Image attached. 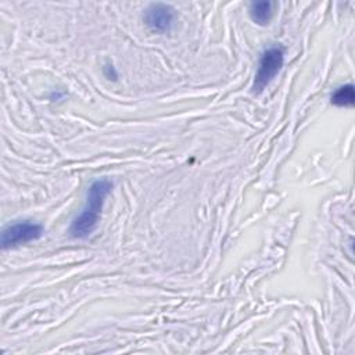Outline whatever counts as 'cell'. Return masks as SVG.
Masks as SVG:
<instances>
[{
	"label": "cell",
	"instance_id": "obj_5",
	"mask_svg": "<svg viewBox=\"0 0 355 355\" xmlns=\"http://www.w3.org/2000/svg\"><path fill=\"white\" fill-rule=\"evenodd\" d=\"M272 7H273V4L270 1H266V0L251 3L250 8H248L251 19L258 25L269 24V21L272 18V14H273Z\"/></svg>",
	"mask_w": 355,
	"mask_h": 355
},
{
	"label": "cell",
	"instance_id": "obj_1",
	"mask_svg": "<svg viewBox=\"0 0 355 355\" xmlns=\"http://www.w3.org/2000/svg\"><path fill=\"white\" fill-rule=\"evenodd\" d=\"M112 189V183L108 179L94 180L87 191V198L83 209L73 218L69 233L75 239H86L97 227L98 219L101 216V209L105 202L107 196Z\"/></svg>",
	"mask_w": 355,
	"mask_h": 355
},
{
	"label": "cell",
	"instance_id": "obj_3",
	"mask_svg": "<svg viewBox=\"0 0 355 355\" xmlns=\"http://www.w3.org/2000/svg\"><path fill=\"white\" fill-rule=\"evenodd\" d=\"M44 233V227L33 220H18L8 225L1 233L3 250L18 247L39 240Z\"/></svg>",
	"mask_w": 355,
	"mask_h": 355
},
{
	"label": "cell",
	"instance_id": "obj_4",
	"mask_svg": "<svg viewBox=\"0 0 355 355\" xmlns=\"http://www.w3.org/2000/svg\"><path fill=\"white\" fill-rule=\"evenodd\" d=\"M175 21V8L166 3H153L144 11V22L154 32H168Z\"/></svg>",
	"mask_w": 355,
	"mask_h": 355
},
{
	"label": "cell",
	"instance_id": "obj_2",
	"mask_svg": "<svg viewBox=\"0 0 355 355\" xmlns=\"http://www.w3.org/2000/svg\"><path fill=\"white\" fill-rule=\"evenodd\" d=\"M283 64H284V53L280 47L266 49L259 58L258 68L251 86V92L254 94H259L282 71Z\"/></svg>",
	"mask_w": 355,
	"mask_h": 355
},
{
	"label": "cell",
	"instance_id": "obj_6",
	"mask_svg": "<svg viewBox=\"0 0 355 355\" xmlns=\"http://www.w3.org/2000/svg\"><path fill=\"white\" fill-rule=\"evenodd\" d=\"M330 103L336 107H352L355 104L354 86L348 83L337 87L330 96Z\"/></svg>",
	"mask_w": 355,
	"mask_h": 355
},
{
	"label": "cell",
	"instance_id": "obj_7",
	"mask_svg": "<svg viewBox=\"0 0 355 355\" xmlns=\"http://www.w3.org/2000/svg\"><path fill=\"white\" fill-rule=\"evenodd\" d=\"M104 69H108V72H104V73H105V76H107L108 79H111V75H112V78H114V79H116L118 73H116V71H115V68H114L112 65H105V68H104Z\"/></svg>",
	"mask_w": 355,
	"mask_h": 355
}]
</instances>
